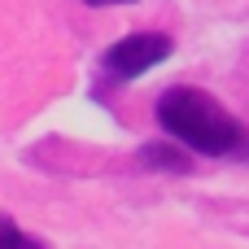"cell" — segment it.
Returning a JSON list of instances; mask_svg holds the SVG:
<instances>
[{"instance_id":"cell-2","label":"cell","mask_w":249,"mask_h":249,"mask_svg":"<svg viewBox=\"0 0 249 249\" xmlns=\"http://www.w3.org/2000/svg\"><path fill=\"white\" fill-rule=\"evenodd\" d=\"M171 35L162 31H136V35H123L118 44H109L101 53V79L105 83H127V79H140L144 70H153L158 61L171 57Z\"/></svg>"},{"instance_id":"cell-3","label":"cell","mask_w":249,"mask_h":249,"mask_svg":"<svg viewBox=\"0 0 249 249\" xmlns=\"http://www.w3.org/2000/svg\"><path fill=\"white\" fill-rule=\"evenodd\" d=\"M140 162H149V166H158V171H175V175L188 171V153H179V149H171V144H149V149L140 153Z\"/></svg>"},{"instance_id":"cell-5","label":"cell","mask_w":249,"mask_h":249,"mask_svg":"<svg viewBox=\"0 0 249 249\" xmlns=\"http://www.w3.org/2000/svg\"><path fill=\"white\" fill-rule=\"evenodd\" d=\"M88 4H96V9H101V4H131V0H88Z\"/></svg>"},{"instance_id":"cell-4","label":"cell","mask_w":249,"mask_h":249,"mask_svg":"<svg viewBox=\"0 0 249 249\" xmlns=\"http://www.w3.org/2000/svg\"><path fill=\"white\" fill-rule=\"evenodd\" d=\"M44 241H35V236H26L18 223H9V219H0V249H39Z\"/></svg>"},{"instance_id":"cell-1","label":"cell","mask_w":249,"mask_h":249,"mask_svg":"<svg viewBox=\"0 0 249 249\" xmlns=\"http://www.w3.org/2000/svg\"><path fill=\"white\" fill-rule=\"evenodd\" d=\"M158 123L162 131L206 158H249V131L241 118H232L210 92L201 88H166L158 96Z\"/></svg>"}]
</instances>
